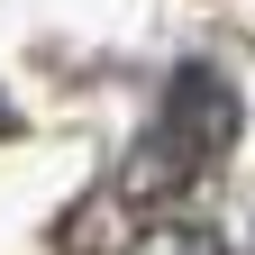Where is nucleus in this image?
<instances>
[{"label":"nucleus","mask_w":255,"mask_h":255,"mask_svg":"<svg viewBox=\"0 0 255 255\" xmlns=\"http://www.w3.org/2000/svg\"><path fill=\"white\" fill-rule=\"evenodd\" d=\"M128 255H228V237H219L210 219H155Z\"/></svg>","instance_id":"obj_2"},{"label":"nucleus","mask_w":255,"mask_h":255,"mask_svg":"<svg viewBox=\"0 0 255 255\" xmlns=\"http://www.w3.org/2000/svg\"><path fill=\"white\" fill-rule=\"evenodd\" d=\"M0 128H9V101H0Z\"/></svg>","instance_id":"obj_3"},{"label":"nucleus","mask_w":255,"mask_h":255,"mask_svg":"<svg viewBox=\"0 0 255 255\" xmlns=\"http://www.w3.org/2000/svg\"><path fill=\"white\" fill-rule=\"evenodd\" d=\"M228 137H237L228 73H219V64H182L164 82L155 128L137 137V155H128V201H173V191H191L219 155H228Z\"/></svg>","instance_id":"obj_1"}]
</instances>
